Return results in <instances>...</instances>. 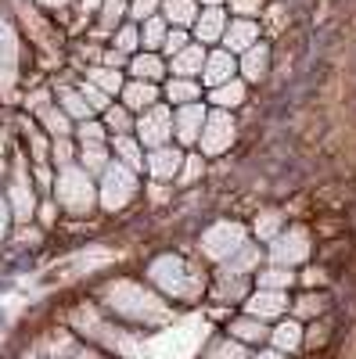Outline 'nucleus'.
Instances as JSON below:
<instances>
[{
	"label": "nucleus",
	"mask_w": 356,
	"mask_h": 359,
	"mask_svg": "<svg viewBox=\"0 0 356 359\" xmlns=\"http://www.w3.org/2000/svg\"><path fill=\"white\" fill-rule=\"evenodd\" d=\"M54 201L69 216H91L98 205V180L79 165H65L54 176Z\"/></svg>",
	"instance_id": "1"
},
{
	"label": "nucleus",
	"mask_w": 356,
	"mask_h": 359,
	"mask_svg": "<svg viewBox=\"0 0 356 359\" xmlns=\"http://www.w3.org/2000/svg\"><path fill=\"white\" fill-rule=\"evenodd\" d=\"M4 198L11 205V219L15 223H29L37 216V187H33V172H29V158L22 151H15L11 158V176L4 180Z\"/></svg>",
	"instance_id": "2"
},
{
	"label": "nucleus",
	"mask_w": 356,
	"mask_h": 359,
	"mask_svg": "<svg viewBox=\"0 0 356 359\" xmlns=\"http://www.w3.org/2000/svg\"><path fill=\"white\" fill-rule=\"evenodd\" d=\"M137 187H140L137 172L112 158L108 169L98 176V205L105 208V212H119V208H126L137 198Z\"/></svg>",
	"instance_id": "3"
},
{
	"label": "nucleus",
	"mask_w": 356,
	"mask_h": 359,
	"mask_svg": "<svg viewBox=\"0 0 356 359\" xmlns=\"http://www.w3.org/2000/svg\"><path fill=\"white\" fill-rule=\"evenodd\" d=\"M133 137L140 140L144 151L162 147V144H173V108L166 101H159L147 111H140L137 123H133Z\"/></svg>",
	"instance_id": "4"
},
{
	"label": "nucleus",
	"mask_w": 356,
	"mask_h": 359,
	"mask_svg": "<svg viewBox=\"0 0 356 359\" xmlns=\"http://www.w3.org/2000/svg\"><path fill=\"white\" fill-rule=\"evenodd\" d=\"M234 137H237V123H234V115H230V111L213 108L209 115H205V126H202V137H198V155L216 158V155L230 151Z\"/></svg>",
	"instance_id": "5"
},
{
	"label": "nucleus",
	"mask_w": 356,
	"mask_h": 359,
	"mask_svg": "<svg viewBox=\"0 0 356 359\" xmlns=\"http://www.w3.org/2000/svg\"><path fill=\"white\" fill-rule=\"evenodd\" d=\"M245 241H249V237H245V226L242 223L220 219V223H213L209 230L202 233V252L209 255V259H216V262H227Z\"/></svg>",
	"instance_id": "6"
},
{
	"label": "nucleus",
	"mask_w": 356,
	"mask_h": 359,
	"mask_svg": "<svg viewBox=\"0 0 356 359\" xmlns=\"http://www.w3.org/2000/svg\"><path fill=\"white\" fill-rule=\"evenodd\" d=\"M205 115H209L205 101L173 108V140L180 144V147H195L198 137H202V126H205Z\"/></svg>",
	"instance_id": "7"
},
{
	"label": "nucleus",
	"mask_w": 356,
	"mask_h": 359,
	"mask_svg": "<svg viewBox=\"0 0 356 359\" xmlns=\"http://www.w3.org/2000/svg\"><path fill=\"white\" fill-rule=\"evenodd\" d=\"M180 165H184V151L176 144H162V147H152L144 151V169L155 184H169V180L180 176Z\"/></svg>",
	"instance_id": "8"
},
{
	"label": "nucleus",
	"mask_w": 356,
	"mask_h": 359,
	"mask_svg": "<svg viewBox=\"0 0 356 359\" xmlns=\"http://www.w3.org/2000/svg\"><path fill=\"white\" fill-rule=\"evenodd\" d=\"M274 262L277 266H295V262H303L310 255V233L303 226H288L284 233L274 237V248H270Z\"/></svg>",
	"instance_id": "9"
},
{
	"label": "nucleus",
	"mask_w": 356,
	"mask_h": 359,
	"mask_svg": "<svg viewBox=\"0 0 356 359\" xmlns=\"http://www.w3.org/2000/svg\"><path fill=\"white\" fill-rule=\"evenodd\" d=\"M220 43H223V50H230L234 57H242L249 47L259 43V22H256V18H230Z\"/></svg>",
	"instance_id": "10"
},
{
	"label": "nucleus",
	"mask_w": 356,
	"mask_h": 359,
	"mask_svg": "<svg viewBox=\"0 0 356 359\" xmlns=\"http://www.w3.org/2000/svg\"><path fill=\"white\" fill-rule=\"evenodd\" d=\"M237 76V57L230 54V50H209L205 54V65H202V83L205 86H223V83H230Z\"/></svg>",
	"instance_id": "11"
},
{
	"label": "nucleus",
	"mask_w": 356,
	"mask_h": 359,
	"mask_svg": "<svg viewBox=\"0 0 356 359\" xmlns=\"http://www.w3.org/2000/svg\"><path fill=\"white\" fill-rule=\"evenodd\" d=\"M187 262L184 259H173V255H166V259H159L155 266H152V277L159 280V284H166L173 294H191L187 287H184V280H187ZM191 280H198V273H191Z\"/></svg>",
	"instance_id": "12"
},
{
	"label": "nucleus",
	"mask_w": 356,
	"mask_h": 359,
	"mask_svg": "<svg viewBox=\"0 0 356 359\" xmlns=\"http://www.w3.org/2000/svg\"><path fill=\"white\" fill-rule=\"evenodd\" d=\"M227 11L223 8H202L198 11V18H195V43H220L223 40V29H227Z\"/></svg>",
	"instance_id": "13"
},
{
	"label": "nucleus",
	"mask_w": 356,
	"mask_h": 359,
	"mask_svg": "<svg viewBox=\"0 0 356 359\" xmlns=\"http://www.w3.org/2000/svg\"><path fill=\"white\" fill-rule=\"evenodd\" d=\"M159 94H162V90H159V83L130 79V83L123 86V94H119V97H123L119 104H123L126 111H133V115H140V111H147L152 104H159Z\"/></svg>",
	"instance_id": "14"
},
{
	"label": "nucleus",
	"mask_w": 356,
	"mask_h": 359,
	"mask_svg": "<svg viewBox=\"0 0 356 359\" xmlns=\"http://www.w3.org/2000/svg\"><path fill=\"white\" fill-rule=\"evenodd\" d=\"M237 72H242V79L245 83H259V79H266V72H270V43H256V47H249L242 57H237Z\"/></svg>",
	"instance_id": "15"
},
{
	"label": "nucleus",
	"mask_w": 356,
	"mask_h": 359,
	"mask_svg": "<svg viewBox=\"0 0 356 359\" xmlns=\"http://www.w3.org/2000/svg\"><path fill=\"white\" fill-rule=\"evenodd\" d=\"M126 72H130L133 79H144V83H162L169 69H166V62H162V54H152V50H137V54L130 57Z\"/></svg>",
	"instance_id": "16"
},
{
	"label": "nucleus",
	"mask_w": 356,
	"mask_h": 359,
	"mask_svg": "<svg viewBox=\"0 0 356 359\" xmlns=\"http://www.w3.org/2000/svg\"><path fill=\"white\" fill-rule=\"evenodd\" d=\"M205 54H209V50H205L202 43H187L176 57H169L166 69H169L173 76H180V79H198V76H202V65H205Z\"/></svg>",
	"instance_id": "17"
},
{
	"label": "nucleus",
	"mask_w": 356,
	"mask_h": 359,
	"mask_svg": "<svg viewBox=\"0 0 356 359\" xmlns=\"http://www.w3.org/2000/svg\"><path fill=\"white\" fill-rule=\"evenodd\" d=\"M108 151H112L115 162H123L126 169L144 172V147H140V140H137L133 133H126V137H112V140H108Z\"/></svg>",
	"instance_id": "18"
},
{
	"label": "nucleus",
	"mask_w": 356,
	"mask_h": 359,
	"mask_svg": "<svg viewBox=\"0 0 356 359\" xmlns=\"http://www.w3.org/2000/svg\"><path fill=\"white\" fill-rule=\"evenodd\" d=\"M162 94H166V104H169V108L195 104V101H202V83H198V79L169 76V79H166V86H162Z\"/></svg>",
	"instance_id": "19"
},
{
	"label": "nucleus",
	"mask_w": 356,
	"mask_h": 359,
	"mask_svg": "<svg viewBox=\"0 0 356 359\" xmlns=\"http://www.w3.org/2000/svg\"><path fill=\"white\" fill-rule=\"evenodd\" d=\"M18 57H22V36H18V29H15L8 8L0 4V62L18 65Z\"/></svg>",
	"instance_id": "20"
},
{
	"label": "nucleus",
	"mask_w": 356,
	"mask_h": 359,
	"mask_svg": "<svg viewBox=\"0 0 356 359\" xmlns=\"http://www.w3.org/2000/svg\"><path fill=\"white\" fill-rule=\"evenodd\" d=\"M209 104H213V108H220V111H234V108H242V104H245V79H242V76H234L230 83L213 86V90H209Z\"/></svg>",
	"instance_id": "21"
},
{
	"label": "nucleus",
	"mask_w": 356,
	"mask_h": 359,
	"mask_svg": "<svg viewBox=\"0 0 356 359\" xmlns=\"http://www.w3.org/2000/svg\"><path fill=\"white\" fill-rule=\"evenodd\" d=\"M37 123H40V130L51 137V140H58V137H72V130H76V123L72 118L58 108V101H51L40 115H37Z\"/></svg>",
	"instance_id": "22"
},
{
	"label": "nucleus",
	"mask_w": 356,
	"mask_h": 359,
	"mask_svg": "<svg viewBox=\"0 0 356 359\" xmlns=\"http://www.w3.org/2000/svg\"><path fill=\"white\" fill-rule=\"evenodd\" d=\"M198 0H162V8H159V15L166 18V25H173V29H187V25H195V18H198Z\"/></svg>",
	"instance_id": "23"
},
{
	"label": "nucleus",
	"mask_w": 356,
	"mask_h": 359,
	"mask_svg": "<svg viewBox=\"0 0 356 359\" xmlns=\"http://www.w3.org/2000/svg\"><path fill=\"white\" fill-rule=\"evenodd\" d=\"M54 101H58V108H62V111L72 118V123H86V118H94L91 104H86V101L79 97V90H76V86H69V83H62V86H58Z\"/></svg>",
	"instance_id": "24"
},
{
	"label": "nucleus",
	"mask_w": 356,
	"mask_h": 359,
	"mask_svg": "<svg viewBox=\"0 0 356 359\" xmlns=\"http://www.w3.org/2000/svg\"><path fill=\"white\" fill-rule=\"evenodd\" d=\"M101 123H105V130H108V140L112 137H126V133H133V123H137V115L133 111H126L119 101H112L105 111H101Z\"/></svg>",
	"instance_id": "25"
},
{
	"label": "nucleus",
	"mask_w": 356,
	"mask_h": 359,
	"mask_svg": "<svg viewBox=\"0 0 356 359\" xmlns=\"http://www.w3.org/2000/svg\"><path fill=\"white\" fill-rule=\"evenodd\" d=\"M108 162H112L108 144H86V147H79V155H76V165H79L83 172H91L94 180L108 169Z\"/></svg>",
	"instance_id": "26"
},
{
	"label": "nucleus",
	"mask_w": 356,
	"mask_h": 359,
	"mask_svg": "<svg viewBox=\"0 0 356 359\" xmlns=\"http://www.w3.org/2000/svg\"><path fill=\"white\" fill-rule=\"evenodd\" d=\"M86 83H94L98 90H105L108 97H119V94H123V86H126L123 72L108 69V65H91V69H86Z\"/></svg>",
	"instance_id": "27"
},
{
	"label": "nucleus",
	"mask_w": 356,
	"mask_h": 359,
	"mask_svg": "<svg viewBox=\"0 0 356 359\" xmlns=\"http://www.w3.org/2000/svg\"><path fill=\"white\" fill-rule=\"evenodd\" d=\"M126 8H130V0H101V8H98V33H115V29L126 22Z\"/></svg>",
	"instance_id": "28"
},
{
	"label": "nucleus",
	"mask_w": 356,
	"mask_h": 359,
	"mask_svg": "<svg viewBox=\"0 0 356 359\" xmlns=\"http://www.w3.org/2000/svg\"><path fill=\"white\" fill-rule=\"evenodd\" d=\"M166 33H169V25H166V18H162V15H152L147 22H140V50L159 54V50H162V43H166Z\"/></svg>",
	"instance_id": "29"
},
{
	"label": "nucleus",
	"mask_w": 356,
	"mask_h": 359,
	"mask_svg": "<svg viewBox=\"0 0 356 359\" xmlns=\"http://www.w3.org/2000/svg\"><path fill=\"white\" fill-rule=\"evenodd\" d=\"M249 313H252L256 320L284 313V294H281V291H266V287H263L259 294H252V302H249Z\"/></svg>",
	"instance_id": "30"
},
{
	"label": "nucleus",
	"mask_w": 356,
	"mask_h": 359,
	"mask_svg": "<svg viewBox=\"0 0 356 359\" xmlns=\"http://www.w3.org/2000/svg\"><path fill=\"white\" fill-rule=\"evenodd\" d=\"M112 47H115V50H123L126 57H133V54L140 50V25L126 18V22L112 33Z\"/></svg>",
	"instance_id": "31"
},
{
	"label": "nucleus",
	"mask_w": 356,
	"mask_h": 359,
	"mask_svg": "<svg viewBox=\"0 0 356 359\" xmlns=\"http://www.w3.org/2000/svg\"><path fill=\"white\" fill-rule=\"evenodd\" d=\"M76 155H79L76 137H58V140H51V165H54V169L76 165Z\"/></svg>",
	"instance_id": "32"
},
{
	"label": "nucleus",
	"mask_w": 356,
	"mask_h": 359,
	"mask_svg": "<svg viewBox=\"0 0 356 359\" xmlns=\"http://www.w3.org/2000/svg\"><path fill=\"white\" fill-rule=\"evenodd\" d=\"M256 266H259V245H249V241L227 259V269H234V273H245V277L252 273Z\"/></svg>",
	"instance_id": "33"
},
{
	"label": "nucleus",
	"mask_w": 356,
	"mask_h": 359,
	"mask_svg": "<svg viewBox=\"0 0 356 359\" xmlns=\"http://www.w3.org/2000/svg\"><path fill=\"white\" fill-rule=\"evenodd\" d=\"M72 137H76V144H79V147H86V144H108V130H105V123H98V118L76 123Z\"/></svg>",
	"instance_id": "34"
},
{
	"label": "nucleus",
	"mask_w": 356,
	"mask_h": 359,
	"mask_svg": "<svg viewBox=\"0 0 356 359\" xmlns=\"http://www.w3.org/2000/svg\"><path fill=\"white\" fill-rule=\"evenodd\" d=\"M230 334H234V338H242V341H266V338H270V331H266L263 320H256V316H249V320H234V323H230Z\"/></svg>",
	"instance_id": "35"
},
{
	"label": "nucleus",
	"mask_w": 356,
	"mask_h": 359,
	"mask_svg": "<svg viewBox=\"0 0 356 359\" xmlns=\"http://www.w3.org/2000/svg\"><path fill=\"white\" fill-rule=\"evenodd\" d=\"M291 280H295V273L288 266H270V269H263V273H259V287H266V291H281Z\"/></svg>",
	"instance_id": "36"
},
{
	"label": "nucleus",
	"mask_w": 356,
	"mask_h": 359,
	"mask_svg": "<svg viewBox=\"0 0 356 359\" xmlns=\"http://www.w3.org/2000/svg\"><path fill=\"white\" fill-rule=\"evenodd\" d=\"M18 90V65L0 62V104H11Z\"/></svg>",
	"instance_id": "37"
},
{
	"label": "nucleus",
	"mask_w": 356,
	"mask_h": 359,
	"mask_svg": "<svg viewBox=\"0 0 356 359\" xmlns=\"http://www.w3.org/2000/svg\"><path fill=\"white\" fill-rule=\"evenodd\" d=\"M76 90H79V97H83L86 104H91V111H105V108L112 104V97L105 94V90H98L94 83H86V79H83V83H76Z\"/></svg>",
	"instance_id": "38"
},
{
	"label": "nucleus",
	"mask_w": 356,
	"mask_h": 359,
	"mask_svg": "<svg viewBox=\"0 0 356 359\" xmlns=\"http://www.w3.org/2000/svg\"><path fill=\"white\" fill-rule=\"evenodd\" d=\"M159 8H162V0H130V8H126V18L130 22H147L152 15H159Z\"/></svg>",
	"instance_id": "39"
},
{
	"label": "nucleus",
	"mask_w": 356,
	"mask_h": 359,
	"mask_svg": "<svg viewBox=\"0 0 356 359\" xmlns=\"http://www.w3.org/2000/svg\"><path fill=\"white\" fill-rule=\"evenodd\" d=\"M270 338L277 341V348H295V345H299V338H303V327L299 323H281Z\"/></svg>",
	"instance_id": "40"
},
{
	"label": "nucleus",
	"mask_w": 356,
	"mask_h": 359,
	"mask_svg": "<svg viewBox=\"0 0 356 359\" xmlns=\"http://www.w3.org/2000/svg\"><path fill=\"white\" fill-rule=\"evenodd\" d=\"M202 172H205V158H202V155H184V165H180L176 184H195Z\"/></svg>",
	"instance_id": "41"
},
{
	"label": "nucleus",
	"mask_w": 356,
	"mask_h": 359,
	"mask_svg": "<svg viewBox=\"0 0 356 359\" xmlns=\"http://www.w3.org/2000/svg\"><path fill=\"white\" fill-rule=\"evenodd\" d=\"M29 147H33V162H51V140L37 130V126H29Z\"/></svg>",
	"instance_id": "42"
},
{
	"label": "nucleus",
	"mask_w": 356,
	"mask_h": 359,
	"mask_svg": "<svg viewBox=\"0 0 356 359\" xmlns=\"http://www.w3.org/2000/svg\"><path fill=\"white\" fill-rule=\"evenodd\" d=\"M187 43H191V40H187L184 29H169V33H166V43H162V54H166V57H176Z\"/></svg>",
	"instance_id": "43"
},
{
	"label": "nucleus",
	"mask_w": 356,
	"mask_h": 359,
	"mask_svg": "<svg viewBox=\"0 0 356 359\" xmlns=\"http://www.w3.org/2000/svg\"><path fill=\"white\" fill-rule=\"evenodd\" d=\"M256 233L263 237V241H274V237L281 233V216L277 212H266L263 219H256Z\"/></svg>",
	"instance_id": "44"
},
{
	"label": "nucleus",
	"mask_w": 356,
	"mask_h": 359,
	"mask_svg": "<svg viewBox=\"0 0 356 359\" xmlns=\"http://www.w3.org/2000/svg\"><path fill=\"white\" fill-rule=\"evenodd\" d=\"M227 4H230V15L237 18H256L263 11V0H227Z\"/></svg>",
	"instance_id": "45"
},
{
	"label": "nucleus",
	"mask_w": 356,
	"mask_h": 359,
	"mask_svg": "<svg viewBox=\"0 0 356 359\" xmlns=\"http://www.w3.org/2000/svg\"><path fill=\"white\" fill-rule=\"evenodd\" d=\"M51 101H54L51 90H33V94L25 97V111H29V115H40V111L51 104Z\"/></svg>",
	"instance_id": "46"
},
{
	"label": "nucleus",
	"mask_w": 356,
	"mask_h": 359,
	"mask_svg": "<svg viewBox=\"0 0 356 359\" xmlns=\"http://www.w3.org/2000/svg\"><path fill=\"white\" fill-rule=\"evenodd\" d=\"M101 65H108V69H119V72H123V65H130V57H126L123 50H115V47H108V50L101 54Z\"/></svg>",
	"instance_id": "47"
},
{
	"label": "nucleus",
	"mask_w": 356,
	"mask_h": 359,
	"mask_svg": "<svg viewBox=\"0 0 356 359\" xmlns=\"http://www.w3.org/2000/svg\"><path fill=\"white\" fill-rule=\"evenodd\" d=\"M209 359H245V355H242V348H237V345H213Z\"/></svg>",
	"instance_id": "48"
},
{
	"label": "nucleus",
	"mask_w": 356,
	"mask_h": 359,
	"mask_svg": "<svg viewBox=\"0 0 356 359\" xmlns=\"http://www.w3.org/2000/svg\"><path fill=\"white\" fill-rule=\"evenodd\" d=\"M15 219H11V205H8V198H4V191H0V237L8 233V226H11Z\"/></svg>",
	"instance_id": "49"
},
{
	"label": "nucleus",
	"mask_w": 356,
	"mask_h": 359,
	"mask_svg": "<svg viewBox=\"0 0 356 359\" xmlns=\"http://www.w3.org/2000/svg\"><path fill=\"white\" fill-rule=\"evenodd\" d=\"M54 216H58V205H54V201H44V208H40V223H44V226H51V223H54Z\"/></svg>",
	"instance_id": "50"
},
{
	"label": "nucleus",
	"mask_w": 356,
	"mask_h": 359,
	"mask_svg": "<svg viewBox=\"0 0 356 359\" xmlns=\"http://www.w3.org/2000/svg\"><path fill=\"white\" fill-rule=\"evenodd\" d=\"M299 309H303V313H320V309H324V298H303Z\"/></svg>",
	"instance_id": "51"
},
{
	"label": "nucleus",
	"mask_w": 356,
	"mask_h": 359,
	"mask_svg": "<svg viewBox=\"0 0 356 359\" xmlns=\"http://www.w3.org/2000/svg\"><path fill=\"white\" fill-rule=\"evenodd\" d=\"M40 8H51V11H65L69 8V0H37Z\"/></svg>",
	"instance_id": "52"
},
{
	"label": "nucleus",
	"mask_w": 356,
	"mask_h": 359,
	"mask_svg": "<svg viewBox=\"0 0 356 359\" xmlns=\"http://www.w3.org/2000/svg\"><path fill=\"white\" fill-rule=\"evenodd\" d=\"M101 8V0H79V15H94Z\"/></svg>",
	"instance_id": "53"
},
{
	"label": "nucleus",
	"mask_w": 356,
	"mask_h": 359,
	"mask_svg": "<svg viewBox=\"0 0 356 359\" xmlns=\"http://www.w3.org/2000/svg\"><path fill=\"white\" fill-rule=\"evenodd\" d=\"M266 15H270V22H274L277 29L284 25V11H281V8H270V11H266Z\"/></svg>",
	"instance_id": "54"
},
{
	"label": "nucleus",
	"mask_w": 356,
	"mask_h": 359,
	"mask_svg": "<svg viewBox=\"0 0 356 359\" xmlns=\"http://www.w3.org/2000/svg\"><path fill=\"white\" fill-rule=\"evenodd\" d=\"M198 4H202V8H223L227 0H198Z\"/></svg>",
	"instance_id": "55"
},
{
	"label": "nucleus",
	"mask_w": 356,
	"mask_h": 359,
	"mask_svg": "<svg viewBox=\"0 0 356 359\" xmlns=\"http://www.w3.org/2000/svg\"><path fill=\"white\" fill-rule=\"evenodd\" d=\"M259 359H284V355H277V352H266V355H259Z\"/></svg>",
	"instance_id": "56"
}]
</instances>
